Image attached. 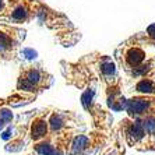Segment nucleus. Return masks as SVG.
I'll return each instance as SVG.
<instances>
[{"instance_id":"nucleus-7","label":"nucleus","mask_w":155,"mask_h":155,"mask_svg":"<svg viewBox=\"0 0 155 155\" xmlns=\"http://www.w3.org/2000/svg\"><path fill=\"white\" fill-rule=\"evenodd\" d=\"M141 122H143V127H144L145 133L155 134V116L154 115H148L147 117H144Z\"/></svg>"},{"instance_id":"nucleus-14","label":"nucleus","mask_w":155,"mask_h":155,"mask_svg":"<svg viewBox=\"0 0 155 155\" xmlns=\"http://www.w3.org/2000/svg\"><path fill=\"white\" fill-rule=\"evenodd\" d=\"M148 35H150L151 38H154V39H155V24H154V25H151L150 28H148Z\"/></svg>"},{"instance_id":"nucleus-2","label":"nucleus","mask_w":155,"mask_h":155,"mask_svg":"<svg viewBox=\"0 0 155 155\" xmlns=\"http://www.w3.org/2000/svg\"><path fill=\"white\" fill-rule=\"evenodd\" d=\"M145 59V53L141 51L140 48H131L129 49L126 53V61L127 64H130L131 67H137L138 64H141Z\"/></svg>"},{"instance_id":"nucleus-11","label":"nucleus","mask_w":155,"mask_h":155,"mask_svg":"<svg viewBox=\"0 0 155 155\" xmlns=\"http://www.w3.org/2000/svg\"><path fill=\"white\" fill-rule=\"evenodd\" d=\"M101 69H102V73H104L105 76H112V74H115V64L110 63V61L104 63Z\"/></svg>"},{"instance_id":"nucleus-8","label":"nucleus","mask_w":155,"mask_h":155,"mask_svg":"<svg viewBox=\"0 0 155 155\" xmlns=\"http://www.w3.org/2000/svg\"><path fill=\"white\" fill-rule=\"evenodd\" d=\"M25 78L28 80V81L32 84L34 87L38 85V84L42 81V76H41V73L38 71V70H34V69L28 70V71L25 73Z\"/></svg>"},{"instance_id":"nucleus-9","label":"nucleus","mask_w":155,"mask_h":155,"mask_svg":"<svg viewBox=\"0 0 155 155\" xmlns=\"http://www.w3.org/2000/svg\"><path fill=\"white\" fill-rule=\"evenodd\" d=\"M27 15H28V11H27V8L24 7V6H18V7L14 8V11H13V20L14 21H18V22H21L24 21L27 18Z\"/></svg>"},{"instance_id":"nucleus-13","label":"nucleus","mask_w":155,"mask_h":155,"mask_svg":"<svg viewBox=\"0 0 155 155\" xmlns=\"http://www.w3.org/2000/svg\"><path fill=\"white\" fill-rule=\"evenodd\" d=\"M11 117H13V115H11L10 110H7V109H2V110H0V120L3 123L11 120Z\"/></svg>"},{"instance_id":"nucleus-6","label":"nucleus","mask_w":155,"mask_h":155,"mask_svg":"<svg viewBox=\"0 0 155 155\" xmlns=\"http://www.w3.org/2000/svg\"><path fill=\"white\" fill-rule=\"evenodd\" d=\"M136 90L138 91V92H141V94H152V92H155V84L152 83L151 80L148 78H143L141 81H138V84L136 85Z\"/></svg>"},{"instance_id":"nucleus-5","label":"nucleus","mask_w":155,"mask_h":155,"mask_svg":"<svg viewBox=\"0 0 155 155\" xmlns=\"http://www.w3.org/2000/svg\"><path fill=\"white\" fill-rule=\"evenodd\" d=\"M90 144V138L87 136H77L71 143V152L73 154H78V152L84 151Z\"/></svg>"},{"instance_id":"nucleus-4","label":"nucleus","mask_w":155,"mask_h":155,"mask_svg":"<svg viewBox=\"0 0 155 155\" xmlns=\"http://www.w3.org/2000/svg\"><path fill=\"white\" fill-rule=\"evenodd\" d=\"M144 134H145V131H144V127H143V122L141 120L133 122V124L127 130V136H129L130 140H133V141L141 140V138L144 137Z\"/></svg>"},{"instance_id":"nucleus-1","label":"nucleus","mask_w":155,"mask_h":155,"mask_svg":"<svg viewBox=\"0 0 155 155\" xmlns=\"http://www.w3.org/2000/svg\"><path fill=\"white\" fill-rule=\"evenodd\" d=\"M151 106V99L147 98H133L127 104V112L133 116H141L148 112V109Z\"/></svg>"},{"instance_id":"nucleus-12","label":"nucleus","mask_w":155,"mask_h":155,"mask_svg":"<svg viewBox=\"0 0 155 155\" xmlns=\"http://www.w3.org/2000/svg\"><path fill=\"white\" fill-rule=\"evenodd\" d=\"M10 45H11L10 38H8L6 34L0 32V49H6V48H8Z\"/></svg>"},{"instance_id":"nucleus-3","label":"nucleus","mask_w":155,"mask_h":155,"mask_svg":"<svg viewBox=\"0 0 155 155\" xmlns=\"http://www.w3.org/2000/svg\"><path fill=\"white\" fill-rule=\"evenodd\" d=\"M48 134V123L43 119L34 120L32 126H31V137L34 140H41Z\"/></svg>"},{"instance_id":"nucleus-10","label":"nucleus","mask_w":155,"mask_h":155,"mask_svg":"<svg viewBox=\"0 0 155 155\" xmlns=\"http://www.w3.org/2000/svg\"><path fill=\"white\" fill-rule=\"evenodd\" d=\"M49 126H51L52 130H59L61 129V126H63V119H61L59 115H52L51 117V122H49Z\"/></svg>"},{"instance_id":"nucleus-15","label":"nucleus","mask_w":155,"mask_h":155,"mask_svg":"<svg viewBox=\"0 0 155 155\" xmlns=\"http://www.w3.org/2000/svg\"><path fill=\"white\" fill-rule=\"evenodd\" d=\"M3 10V0H0V11Z\"/></svg>"}]
</instances>
